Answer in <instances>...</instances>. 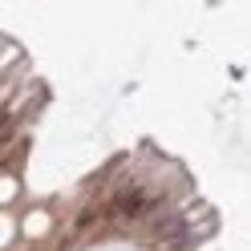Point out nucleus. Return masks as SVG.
I'll list each match as a JSON object with an SVG mask.
<instances>
[{"mask_svg": "<svg viewBox=\"0 0 251 251\" xmlns=\"http://www.w3.org/2000/svg\"><path fill=\"white\" fill-rule=\"evenodd\" d=\"M49 227H53V219L45 215V211H33V215L25 219V235H28V239H41V235L49 231Z\"/></svg>", "mask_w": 251, "mask_h": 251, "instance_id": "obj_1", "label": "nucleus"}, {"mask_svg": "<svg viewBox=\"0 0 251 251\" xmlns=\"http://www.w3.org/2000/svg\"><path fill=\"white\" fill-rule=\"evenodd\" d=\"M12 239H17V219H12L8 211H0V251H4Z\"/></svg>", "mask_w": 251, "mask_h": 251, "instance_id": "obj_2", "label": "nucleus"}, {"mask_svg": "<svg viewBox=\"0 0 251 251\" xmlns=\"http://www.w3.org/2000/svg\"><path fill=\"white\" fill-rule=\"evenodd\" d=\"M17 191H21L17 178H12V175H0V207H8V202L17 199Z\"/></svg>", "mask_w": 251, "mask_h": 251, "instance_id": "obj_3", "label": "nucleus"}]
</instances>
